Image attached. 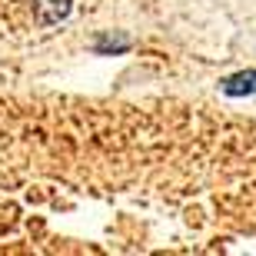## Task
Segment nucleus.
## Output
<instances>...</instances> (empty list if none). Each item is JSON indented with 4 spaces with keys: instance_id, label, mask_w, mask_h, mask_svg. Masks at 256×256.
I'll return each mask as SVG.
<instances>
[{
    "instance_id": "nucleus-1",
    "label": "nucleus",
    "mask_w": 256,
    "mask_h": 256,
    "mask_svg": "<svg viewBox=\"0 0 256 256\" xmlns=\"http://www.w3.org/2000/svg\"><path fill=\"white\" fill-rule=\"evenodd\" d=\"M256 90V74H240L226 80V94H253Z\"/></svg>"
},
{
    "instance_id": "nucleus-2",
    "label": "nucleus",
    "mask_w": 256,
    "mask_h": 256,
    "mask_svg": "<svg viewBox=\"0 0 256 256\" xmlns=\"http://www.w3.org/2000/svg\"><path fill=\"white\" fill-rule=\"evenodd\" d=\"M37 7H40V10H50V14H47V20H57L60 14L66 10V7H64V0H40Z\"/></svg>"
}]
</instances>
